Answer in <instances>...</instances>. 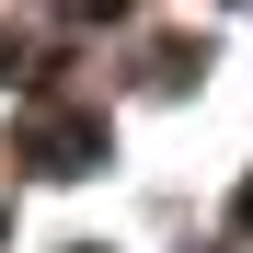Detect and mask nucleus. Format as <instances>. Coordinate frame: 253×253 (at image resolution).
<instances>
[{"instance_id":"nucleus-1","label":"nucleus","mask_w":253,"mask_h":253,"mask_svg":"<svg viewBox=\"0 0 253 253\" xmlns=\"http://www.w3.org/2000/svg\"><path fill=\"white\" fill-rule=\"evenodd\" d=\"M242 219H253V196H242Z\"/></svg>"}]
</instances>
